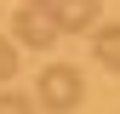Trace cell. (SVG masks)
I'll return each instance as SVG.
<instances>
[{
  "instance_id": "3957f363",
  "label": "cell",
  "mask_w": 120,
  "mask_h": 114,
  "mask_svg": "<svg viewBox=\"0 0 120 114\" xmlns=\"http://www.w3.org/2000/svg\"><path fill=\"white\" fill-rule=\"evenodd\" d=\"M46 11L57 23V34H86V28H97L103 0H46Z\"/></svg>"
},
{
  "instance_id": "277c9868",
  "label": "cell",
  "mask_w": 120,
  "mask_h": 114,
  "mask_svg": "<svg viewBox=\"0 0 120 114\" xmlns=\"http://www.w3.org/2000/svg\"><path fill=\"white\" fill-rule=\"evenodd\" d=\"M92 51H97L103 68L120 74V23H97V28H92Z\"/></svg>"
},
{
  "instance_id": "5b68a950",
  "label": "cell",
  "mask_w": 120,
  "mask_h": 114,
  "mask_svg": "<svg viewBox=\"0 0 120 114\" xmlns=\"http://www.w3.org/2000/svg\"><path fill=\"white\" fill-rule=\"evenodd\" d=\"M11 74H17V40L0 34V80H11Z\"/></svg>"
},
{
  "instance_id": "7a4b0ae2",
  "label": "cell",
  "mask_w": 120,
  "mask_h": 114,
  "mask_svg": "<svg viewBox=\"0 0 120 114\" xmlns=\"http://www.w3.org/2000/svg\"><path fill=\"white\" fill-rule=\"evenodd\" d=\"M11 40H17V46H34V51L57 46V23H52V11L29 0V6L17 11V17H11Z\"/></svg>"
},
{
  "instance_id": "6da1fadb",
  "label": "cell",
  "mask_w": 120,
  "mask_h": 114,
  "mask_svg": "<svg viewBox=\"0 0 120 114\" xmlns=\"http://www.w3.org/2000/svg\"><path fill=\"white\" fill-rule=\"evenodd\" d=\"M34 86H40L34 97L46 103V114H69V108H80V97H86V74L74 63H46Z\"/></svg>"
},
{
  "instance_id": "8992f818",
  "label": "cell",
  "mask_w": 120,
  "mask_h": 114,
  "mask_svg": "<svg viewBox=\"0 0 120 114\" xmlns=\"http://www.w3.org/2000/svg\"><path fill=\"white\" fill-rule=\"evenodd\" d=\"M0 114H34V103L17 97V91H0Z\"/></svg>"
},
{
  "instance_id": "52a82bcc",
  "label": "cell",
  "mask_w": 120,
  "mask_h": 114,
  "mask_svg": "<svg viewBox=\"0 0 120 114\" xmlns=\"http://www.w3.org/2000/svg\"><path fill=\"white\" fill-rule=\"evenodd\" d=\"M34 6H46V0H34Z\"/></svg>"
}]
</instances>
